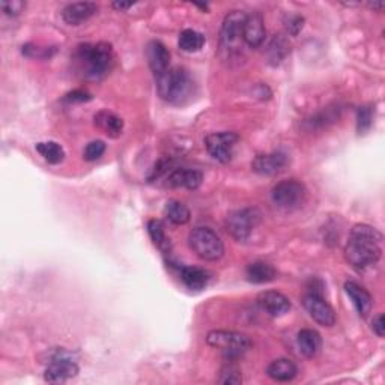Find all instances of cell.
Returning <instances> with one entry per match:
<instances>
[{
    "label": "cell",
    "mask_w": 385,
    "mask_h": 385,
    "mask_svg": "<svg viewBox=\"0 0 385 385\" xmlns=\"http://www.w3.org/2000/svg\"><path fill=\"white\" fill-rule=\"evenodd\" d=\"M91 100H92V95L87 92V91H83V89H76V91H72V92H69V94H67L65 96H63V101L69 102V104L87 102V101H91Z\"/></svg>",
    "instance_id": "cell-34"
},
{
    "label": "cell",
    "mask_w": 385,
    "mask_h": 385,
    "mask_svg": "<svg viewBox=\"0 0 385 385\" xmlns=\"http://www.w3.org/2000/svg\"><path fill=\"white\" fill-rule=\"evenodd\" d=\"M188 244L200 259L219 261L224 254V244L220 236L210 228H195L188 235Z\"/></svg>",
    "instance_id": "cell-5"
},
{
    "label": "cell",
    "mask_w": 385,
    "mask_h": 385,
    "mask_svg": "<svg viewBox=\"0 0 385 385\" xmlns=\"http://www.w3.org/2000/svg\"><path fill=\"white\" fill-rule=\"evenodd\" d=\"M302 304L309 311L311 319L316 320L319 325L333 327L336 324V313L333 307L324 300V296L319 292L310 291L306 296H304Z\"/></svg>",
    "instance_id": "cell-10"
},
{
    "label": "cell",
    "mask_w": 385,
    "mask_h": 385,
    "mask_svg": "<svg viewBox=\"0 0 385 385\" xmlns=\"http://www.w3.org/2000/svg\"><path fill=\"white\" fill-rule=\"evenodd\" d=\"M296 342H298L301 354L306 355L307 358L316 357L320 348H322V337H320L316 330H311V328L301 330L298 333V337H296Z\"/></svg>",
    "instance_id": "cell-23"
},
{
    "label": "cell",
    "mask_w": 385,
    "mask_h": 385,
    "mask_svg": "<svg viewBox=\"0 0 385 385\" xmlns=\"http://www.w3.org/2000/svg\"><path fill=\"white\" fill-rule=\"evenodd\" d=\"M96 11H98V6L92 2L69 3L62 10V19L65 20V23H68L69 26H78V24H82L94 17Z\"/></svg>",
    "instance_id": "cell-18"
},
{
    "label": "cell",
    "mask_w": 385,
    "mask_h": 385,
    "mask_svg": "<svg viewBox=\"0 0 385 385\" xmlns=\"http://www.w3.org/2000/svg\"><path fill=\"white\" fill-rule=\"evenodd\" d=\"M178 45L182 52L195 53L199 52L200 48L205 45V36L204 34H200V32L195 29H186L179 34Z\"/></svg>",
    "instance_id": "cell-27"
},
{
    "label": "cell",
    "mask_w": 385,
    "mask_h": 385,
    "mask_svg": "<svg viewBox=\"0 0 385 385\" xmlns=\"http://www.w3.org/2000/svg\"><path fill=\"white\" fill-rule=\"evenodd\" d=\"M74 59L78 71L87 80H101L113 68V48L107 43L80 44L76 50Z\"/></svg>",
    "instance_id": "cell-2"
},
{
    "label": "cell",
    "mask_w": 385,
    "mask_h": 385,
    "mask_svg": "<svg viewBox=\"0 0 385 385\" xmlns=\"http://www.w3.org/2000/svg\"><path fill=\"white\" fill-rule=\"evenodd\" d=\"M373 124V109L371 106H363L358 109L357 113V130L360 134H364L371 130Z\"/></svg>",
    "instance_id": "cell-30"
},
{
    "label": "cell",
    "mask_w": 385,
    "mask_h": 385,
    "mask_svg": "<svg viewBox=\"0 0 385 385\" xmlns=\"http://www.w3.org/2000/svg\"><path fill=\"white\" fill-rule=\"evenodd\" d=\"M382 256V234L368 224H355L352 228L346 247H344V258L352 268L364 271L380 262Z\"/></svg>",
    "instance_id": "cell-1"
},
{
    "label": "cell",
    "mask_w": 385,
    "mask_h": 385,
    "mask_svg": "<svg viewBox=\"0 0 385 385\" xmlns=\"http://www.w3.org/2000/svg\"><path fill=\"white\" fill-rule=\"evenodd\" d=\"M104 152H106V143L101 140H94L85 148L83 158L86 162H96L102 157Z\"/></svg>",
    "instance_id": "cell-31"
},
{
    "label": "cell",
    "mask_w": 385,
    "mask_h": 385,
    "mask_svg": "<svg viewBox=\"0 0 385 385\" xmlns=\"http://www.w3.org/2000/svg\"><path fill=\"white\" fill-rule=\"evenodd\" d=\"M344 291H346L360 316L366 318L368 313L372 311L373 300H372V295L367 292V289L354 282V280H349V282L344 283Z\"/></svg>",
    "instance_id": "cell-17"
},
{
    "label": "cell",
    "mask_w": 385,
    "mask_h": 385,
    "mask_svg": "<svg viewBox=\"0 0 385 385\" xmlns=\"http://www.w3.org/2000/svg\"><path fill=\"white\" fill-rule=\"evenodd\" d=\"M219 384L224 385H238L243 382V375L238 368L236 364H234V361H228V364H224L220 371V376L217 380Z\"/></svg>",
    "instance_id": "cell-29"
},
{
    "label": "cell",
    "mask_w": 385,
    "mask_h": 385,
    "mask_svg": "<svg viewBox=\"0 0 385 385\" xmlns=\"http://www.w3.org/2000/svg\"><path fill=\"white\" fill-rule=\"evenodd\" d=\"M195 82L186 68H168L164 74L157 77L158 95L175 106L187 104L195 95Z\"/></svg>",
    "instance_id": "cell-3"
},
{
    "label": "cell",
    "mask_w": 385,
    "mask_h": 385,
    "mask_svg": "<svg viewBox=\"0 0 385 385\" xmlns=\"http://www.w3.org/2000/svg\"><path fill=\"white\" fill-rule=\"evenodd\" d=\"M179 276L182 283L191 289V291H202L211 280L210 272L197 267H181Z\"/></svg>",
    "instance_id": "cell-22"
},
{
    "label": "cell",
    "mask_w": 385,
    "mask_h": 385,
    "mask_svg": "<svg viewBox=\"0 0 385 385\" xmlns=\"http://www.w3.org/2000/svg\"><path fill=\"white\" fill-rule=\"evenodd\" d=\"M306 196L307 190L298 179L280 181L271 190L272 202L286 211L298 210L306 202Z\"/></svg>",
    "instance_id": "cell-6"
},
{
    "label": "cell",
    "mask_w": 385,
    "mask_h": 385,
    "mask_svg": "<svg viewBox=\"0 0 385 385\" xmlns=\"http://www.w3.org/2000/svg\"><path fill=\"white\" fill-rule=\"evenodd\" d=\"M247 14L243 11H232L223 20L220 39L221 45L226 48L235 47L243 39V28Z\"/></svg>",
    "instance_id": "cell-11"
},
{
    "label": "cell",
    "mask_w": 385,
    "mask_h": 385,
    "mask_svg": "<svg viewBox=\"0 0 385 385\" xmlns=\"http://www.w3.org/2000/svg\"><path fill=\"white\" fill-rule=\"evenodd\" d=\"M245 276H247L248 282L262 285V283H270V282H272V280H276L277 271L268 262L256 261V262L247 265Z\"/></svg>",
    "instance_id": "cell-20"
},
{
    "label": "cell",
    "mask_w": 385,
    "mask_h": 385,
    "mask_svg": "<svg viewBox=\"0 0 385 385\" xmlns=\"http://www.w3.org/2000/svg\"><path fill=\"white\" fill-rule=\"evenodd\" d=\"M296 373H298V368H296V364L294 361L289 358L274 360L267 367V375L272 381H277V382L292 381L296 376Z\"/></svg>",
    "instance_id": "cell-21"
},
{
    "label": "cell",
    "mask_w": 385,
    "mask_h": 385,
    "mask_svg": "<svg viewBox=\"0 0 385 385\" xmlns=\"http://www.w3.org/2000/svg\"><path fill=\"white\" fill-rule=\"evenodd\" d=\"M302 23H304V19L301 17V15H291L289 20L286 21V29L291 35H296L302 29Z\"/></svg>",
    "instance_id": "cell-35"
},
{
    "label": "cell",
    "mask_w": 385,
    "mask_h": 385,
    "mask_svg": "<svg viewBox=\"0 0 385 385\" xmlns=\"http://www.w3.org/2000/svg\"><path fill=\"white\" fill-rule=\"evenodd\" d=\"M56 48H47V47H38L35 44H26L23 47V54H26L28 58H36V59H47L52 58L54 54Z\"/></svg>",
    "instance_id": "cell-32"
},
{
    "label": "cell",
    "mask_w": 385,
    "mask_h": 385,
    "mask_svg": "<svg viewBox=\"0 0 385 385\" xmlns=\"http://www.w3.org/2000/svg\"><path fill=\"white\" fill-rule=\"evenodd\" d=\"M164 217L166 220H168L172 224L181 226V224H186L190 221L191 212L188 206L182 204L181 200H168L164 206Z\"/></svg>",
    "instance_id": "cell-25"
},
{
    "label": "cell",
    "mask_w": 385,
    "mask_h": 385,
    "mask_svg": "<svg viewBox=\"0 0 385 385\" xmlns=\"http://www.w3.org/2000/svg\"><path fill=\"white\" fill-rule=\"evenodd\" d=\"M289 160L285 152H271L258 155L252 163V170L262 176H272L285 170Z\"/></svg>",
    "instance_id": "cell-12"
},
{
    "label": "cell",
    "mask_w": 385,
    "mask_h": 385,
    "mask_svg": "<svg viewBox=\"0 0 385 385\" xmlns=\"http://www.w3.org/2000/svg\"><path fill=\"white\" fill-rule=\"evenodd\" d=\"M267 29H265L263 15L261 12L247 14L243 28V41L252 48H258L265 43Z\"/></svg>",
    "instance_id": "cell-13"
},
{
    "label": "cell",
    "mask_w": 385,
    "mask_h": 385,
    "mask_svg": "<svg viewBox=\"0 0 385 385\" xmlns=\"http://www.w3.org/2000/svg\"><path fill=\"white\" fill-rule=\"evenodd\" d=\"M134 3H122V2H115L113 3V8H116V10H120V11H124V10H128V8H131Z\"/></svg>",
    "instance_id": "cell-37"
},
{
    "label": "cell",
    "mask_w": 385,
    "mask_h": 385,
    "mask_svg": "<svg viewBox=\"0 0 385 385\" xmlns=\"http://www.w3.org/2000/svg\"><path fill=\"white\" fill-rule=\"evenodd\" d=\"M289 52H291L289 39L283 35H276L271 39L267 48V56L271 65H278V63H282L286 59Z\"/></svg>",
    "instance_id": "cell-24"
},
{
    "label": "cell",
    "mask_w": 385,
    "mask_h": 385,
    "mask_svg": "<svg viewBox=\"0 0 385 385\" xmlns=\"http://www.w3.org/2000/svg\"><path fill=\"white\" fill-rule=\"evenodd\" d=\"M148 234L157 248H160V250H162L164 254L170 253L172 244H170V239H168V236L166 234L163 221L155 220V219L149 220L148 221Z\"/></svg>",
    "instance_id": "cell-26"
},
{
    "label": "cell",
    "mask_w": 385,
    "mask_h": 385,
    "mask_svg": "<svg viewBox=\"0 0 385 385\" xmlns=\"http://www.w3.org/2000/svg\"><path fill=\"white\" fill-rule=\"evenodd\" d=\"M261 221V212L256 208H241V210L232 211L226 217V230L228 234L244 243L250 238L252 232Z\"/></svg>",
    "instance_id": "cell-7"
},
{
    "label": "cell",
    "mask_w": 385,
    "mask_h": 385,
    "mask_svg": "<svg viewBox=\"0 0 385 385\" xmlns=\"http://www.w3.org/2000/svg\"><path fill=\"white\" fill-rule=\"evenodd\" d=\"M0 8L10 17H17L19 14L23 12L24 8H26V3L21 2V0H5V2L0 3Z\"/></svg>",
    "instance_id": "cell-33"
},
{
    "label": "cell",
    "mask_w": 385,
    "mask_h": 385,
    "mask_svg": "<svg viewBox=\"0 0 385 385\" xmlns=\"http://www.w3.org/2000/svg\"><path fill=\"white\" fill-rule=\"evenodd\" d=\"M95 125L100 128V130L109 135L111 139L119 138L120 134L124 131V120L122 118H119L118 115H115L113 111L109 110H101L94 116Z\"/></svg>",
    "instance_id": "cell-19"
},
{
    "label": "cell",
    "mask_w": 385,
    "mask_h": 385,
    "mask_svg": "<svg viewBox=\"0 0 385 385\" xmlns=\"http://www.w3.org/2000/svg\"><path fill=\"white\" fill-rule=\"evenodd\" d=\"M372 330L378 337H384V334H385V319H384L382 313H380V315H376L373 318V320H372Z\"/></svg>",
    "instance_id": "cell-36"
},
{
    "label": "cell",
    "mask_w": 385,
    "mask_h": 385,
    "mask_svg": "<svg viewBox=\"0 0 385 385\" xmlns=\"http://www.w3.org/2000/svg\"><path fill=\"white\" fill-rule=\"evenodd\" d=\"M204 175L196 168H172L166 179V186L170 188L197 190L202 186Z\"/></svg>",
    "instance_id": "cell-14"
},
{
    "label": "cell",
    "mask_w": 385,
    "mask_h": 385,
    "mask_svg": "<svg viewBox=\"0 0 385 385\" xmlns=\"http://www.w3.org/2000/svg\"><path fill=\"white\" fill-rule=\"evenodd\" d=\"M259 307L272 318H280L291 310V300L277 291L262 292L258 296Z\"/></svg>",
    "instance_id": "cell-15"
},
{
    "label": "cell",
    "mask_w": 385,
    "mask_h": 385,
    "mask_svg": "<svg viewBox=\"0 0 385 385\" xmlns=\"http://www.w3.org/2000/svg\"><path fill=\"white\" fill-rule=\"evenodd\" d=\"M35 149L48 164H59L65 158V151L56 142H39Z\"/></svg>",
    "instance_id": "cell-28"
},
{
    "label": "cell",
    "mask_w": 385,
    "mask_h": 385,
    "mask_svg": "<svg viewBox=\"0 0 385 385\" xmlns=\"http://www.w3.org/2000/svg\"><path fill=\"white\" fill-rule=\"evenodd\" d=\"M206 343L210 346L219 349L226 361H236L247 354L252 348L250 337L228 330H214L206 336Z\"/></svg>",
    "instance_id": "cell-4"
},
{
    "label": "cell",
    "mask_w": 385,
    "mask_h": 385,
    "mask_svg": "<svg viewBox=\"0 0 385 385\" xmlns=\"http://www.w3.org/2000/svg\"><path fill=\"white\" fill-rule=\"evenodd\" d=\"M78 375V366L68 351L58 349L48 360L44 380L52 384L67 382Z\"/></svg>",
    "instance_id": "cell-8"
},
{
    "label": "cell",
    "mask_w": 385,
    "mask_h": 385,
    "mask_svg": "<svg viewBox=\"0 0 385 385\" xmlns=\"http://www.w3.org/2000/svg\"><path fill=\"white\" fill-rule=\"evenodd\" d=\"M239 138L236 133L223 131L212 133L205 138V146L210 155L220 163H229L234 157V149Z\"/></svg>",
    "instance_id": "cell-9"
},
{
    "label": "cell",
    "mask_w": 385,
    "mask_h": 385,
    "mask_svg": "<svg viewBox=\"0 0 385 385\" xmlns=\"http://www.w3.org/2000/svg\"><path fill=\"white\" fill-rule=\"evenodd\" d=\"M368 6L372 8V10H378V12H381L382 10H384V3L382 2H380V3H368Z\"/></svg>",
    "instance_id": "cell-38"
},
{
    "label": "cell",
    "mask_w": 385,
    "mask_h": 385,
    "mask_svg": "<svg viewBox=\"0 0 385 385\" xmlns=\"http://www.w3.org/2000/svg\"><path fill=\"white\" fill-rule=\"evenodd\" d=\"M146 59L151 69L158 77L164 74L170 63V52L162 41H151L146 45Z\"/></svg>",
    "instance_id": "cell-16"
}]
</instances>
